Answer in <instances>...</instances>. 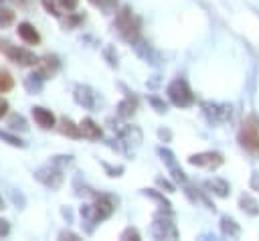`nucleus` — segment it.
<instances>
[{
  "instance_id": "1",
  "label": "nucleus",
  "mask_w": 259,
  "mask_h": 241,
  "mask_svg": "<svg viewBox=\"0 0 259 241\" xmlns=\"http://www.w3.org/2000/svg\"><path fill=\"white\" fill-rule=\"evenodd\" d=\"M115 30L119 32L121 38H125L127 43H134L140 38V20L134 16L130 6H121L115 12V22H113Z\"/></svg>"
},
{
  "instance_id": "2",
  "label": "nucleus",
  "mask_w": 259,
  "mask_h": 241,
  "mask_svg": "<svg viewBox=\"0 0 259 241\" xmlns=\"http://www.w3.org/2000/svg\"><path fill=\"white\" fill-rule=\"evenodd\" d=\"M0 51H2L12 63H16V65H20V67H32V65L38 63V57H36L32 51H28V49H24V47H18V45H10L8 41H0Z\"/></svg>"
},
{
  "instance_id": "3",
  "label": "nucleus",
  "mask_w": 259,
  "mask_h": 241,
  "mask_svg": "<svg viewBox=\"0 0 259 241\" xmlns=\"http://www.w3.org/2000/svg\"><path fill=\"white\" fill-rule=\"evenodd\" d=\"M168 99L176 105V107H190L194 103V93L190 91L188 83L184 79H174L168 87H166Z\"/></svg>"
},
{
  "instance_id": "4",
  "label": "nucleus",
  "mask_w": 259,
  "mask_h": 241,
  "mask_svg": "<svg viewBox=\"0 0 259 241\" xmlns=\"http://www.w3.org/2000/svg\"><path fill=\"white\" fill-rule=\"evenodd\" d=\"M34 178H36L42 186H47V188H51V190L61 188V184H63V180H65L63 168H59V166H55V164H47V166H40L38 170H34Z\"/></svg>"
},
{
  "instance_id": "5",
  "label": "nucleus",
  "mask_w": 259,
  "mask_h": 241,
  "mask_svg": "<svg viewBox=\"0 0 259 241\" xmlns=\"http://www.w3.org/2000/svg\"><path fill=\"white\" fill-rule=\"evenodd\" d=\"M152 235L156 239H176L178 231H176V225L172 223V217L158 213L154 217V223H152Z\"/></svg>"
},
{
  "instance_id": "6",
  "label": "nucleus",
  "mask_w": 259,
  "mask_h": 241,
  "mask_svg": "<svg viewBox=\"0 0 259 241\" xmlns=\"http://www.w3.org/2000/svg\"><path fill=\"white\" fill-rule=\"evenodd\" d=\"M239 142L247 152L259 154V126H253L251 122L243 124V128L239 130Z\"/></svg>"
},
{
  "instance_id": "7",
  "label": "nucleus",
  "mask_w": 259,
  "mask_h": 241,
  "mask_svg": "<svg viewBox=\"0 0 259 241\" xmlns=\"http://www.w3.org/2000/svg\"><path fill=\"white\" fill-rule=\"evenodd\" d=\"M91 211H93L95 223L105 221V219L111 217V213L115 211V200H113L109 194H99V196L95 198V203L91 205Z\"/></svg>"
},
{
  "instance_id": "8",
  "label": "nucleus",
  "mask_w": 259,
  "mask_h": 241,
  "mask_svg": "<svg viewBox=\"0 0 259 241\" xmlns=\"http://www.w3.org/2000/svg\"><path fill=\"white\" fill-rule=\"evenodd\" d=\"M188 162L192 166H200V168L212 170V168H219L223 164V156L219 152H200V154H192L188 158Z\"/></svg>"
},
{
  "instance_id": "9",
  "label": "nucleus",
  "mask_w": 259,
  "mask_h": 241,
  "mask_svg": "<svg viewBox=\"0 0 259 241\" xmlns=\"http://www.w3.org/2000/svg\"><path fill=\"white\" fill-rule=\"evenodd\" d=\"M36 67H38L36 71H38L45 79H51V77L57 75V71L61 69V61H59L57 55H42V57L38 59Z\"/></svg>"
},
{
  "instance_id": "10",
  "label": "nucleus",
  "mask_w": 259,
  "mask_h": 241,
  "mask_svg": "<svg viewBox=\"0 0 259 241\" xmlns=\"http://www.w3.org/2000/svg\"><path fill=\"white\" fill-rule=\"evenodd\" d=\"M73 97H75V101H77L79 105H83L85 109H93V107H95V93H93V89L87 87V85H77V87L73 89Z\"/></svg>"
},
{
  "instance_id": "11",
  "label": "nucleus",
  "mask_w": 259,
  "mask_h": 241,
  "mask_svg": "<svg viewBox=\"0 0 259 241\" xmlns=\"http://www.w3.org/2000/svg\"><path fill=\"white\" fill-rule=\"evenodd\" d=\"M32 119H34V122H36V126H40L42 130H49V128H53V126L57 124L55 113H53L51 109L40 107V105L32 107Z\"/></svg>"
},
{
  "instance_id": "12",
  "label": "nucleus",
  "mask_w": 259,
  "mask_h": 241,
  "mask_svg": "<svg viewBox=\"0 0 259 241\" xmlns=\"http://www.w3.org/2000/svg\"><path fill=\"white\" fill-rule=\"evenodd\" d=\"M16 32H18V36H20L26 45H38V43H40V34H38V30H36L30 22H26V20L18 22Z\"/></svg>"
},
{
  "instance_id": "13",
  "label": "nucleus",
  "mask_w": 259,
  "mask_h": 241,
  "mask_svg": "<svg viewBox=\"0 0 259 241\" xmlns=\"http://www.w3.org/2000/svg\"><path fill=\"white\" fill-rule=\"evenodd\" d=\"M79 128H81V136L87 138V140H99L101 138V128L91 117H83Z\"/></svg>"
},
{
  "instance_id": "14",
  "label": "nucleus",
  "mask_w": 259,
  "mask_h": 241,
  "mask_svg": "<svg viewBox=\"0 0 259 241\" xmlns=\"http://www.w3.org/2000/svg\"><path fill=\"white\" fill-rule=\"evenodd\" d=\"M42 85H45V77H42L38 71L28 73V75L24 77V89H26L28 93H32V95L40 93V91H42Z\"/></svg>"
},
{
  "instance_id": "15",
  "label": "nucleus",
  "mask_w": 259,
  "mask_h": 241,
  "mask_svg": "<svg viewBox=\"0 0 259 241\" xmlns=\"http://www.w3.org/2000/svg\"><path fill=\"white\" fill-rule=\"evenodd\" d=\"M136 107H138V101H136V97H125V99H121L119 103H117V115L119 117H132L134 113H136Z\"/></svg>"
},
{
  "instance_id": "16",
  "label": "nucleus",
  "mask_w": 259,
  "mask_h": 241,
  "mask_svg": "<svg viewBox=\"0 0 259 241\" xmlns=\"http://www.w3.org/2000/svg\"><path fill=\"white\" fill-rule=\"evenodd\" d=\"M59 130H61V134H65V136H69V138H83V136H81V128H79L73 119H69V117H61Z\"/></svg>"
},
{
  "instance_id": "17",
  "label": "nucleus",
  "mask_w": 259,
  "mask_h": 241,
  "mask_svg": "<svg viewBox=\"0 0 259 241\" xmlns=\"http://www.w3.org/2000/svg\"><path fill=\"white\" fill-rule=\"evenodd\" d=\"M204 186H206L210 192H214L217 196H227V194H229V190H231L229 182H227V180H223V178H212V180H206V182H204Z\"/></svg>"
},
{
  "instance_id": "18",
  "label": "nucleus",
  "mask_w": 259,
  "mask_h": 241,
  "mask_svg": "<svg viewBox=\"0 0 259 241\" xmlns=\"http://www.w3.org/2000/svg\"><path fill=\"white\" fill-rule=\"evenodd\" d=\"M221 231H223V235H227V237H239V233H241V227L237 225V221L235 219H231V217H221Z\"/></svg>"
},
{
  "instance_id": "19",
  "label": "nucleus",
  "mask_w": 259,
  "mask_h": 241,
  "mask_svg": "<svg viewBox=\"0 0 259 241\" xmlns=\"http://www.w3.org/2000/svg\"><path fill=\"white\" fill-rule=\"evenodd\" d=\"M239 205H241L243 213H247V215H251V217H257V215H259V203H257L251 194H243V196L239 198Z\"/></svg>"
},
{
  "instance_id": "20",
  "label": "nucleus",
  "mask_w": 259,
  "mask_h": 241,
  "mask_svg": "<svg viewBox=\"0 0 259 241\" xmlns=\"http://www.w3.org/2000/svg\"><path fill=\"white\" fill-rule=\"evenodd\" d=\"M121 140L125 142V144H140L142 142V132L136 128V126H127L123 132H121Z\"/></svg>"
},
{
  "instance_id": "21",
  "label": "nucleus",
  "mask_w": 259,
  "mask_h": 241,
  "mask_svg": "<svg viewBox=\"0 0 259 241\" xmlns=\"http://www.w3.org/2000/svg\"><path fill=\"white\" fill-rule=\"evenodd\" d=\"M8 126H10V130H18V132H26L28 130V124H26V119H24V115H20V113H10L8 115Z\"/></svg>"
},
{
  "instance_id": "22",
  "label": "nucleus",
  "mask_w": 259,
  "mask_h": 241,
  "mask_svg": "<svg viewBox=\"0 0 259 241\" xmlns=\"http://www.w3.org/2000/svg\"><path fill=\"white\" fill-rule=\"evenodd\" d=\"M0 140L6 142V144H10V146H14V148H26V142L22 138H18L16 134H10L6 130H0Z\"/></svg>"
},
{
  "instance_id": "23",
  "label": "nucleus",
  "mask_w": 259,
  "mask_h": 241,
  "mask_svg": "<svg viewBox=\"0 0 259 241\" xmlns=\"http://www.w3.org/2000/svg\"><path fill=\"white\" fill-rule=\"evenodd\" d=\"M158 154H160V158H162V162L168 166V170L170 168H176L178 166V162H176V158H174V154L168 150V148H158Z\"/></svg>"
},
{
  "instance_id": "24",
  "label": "nucleus",
  "mask_w": 259,
  "mask_h": 241,
  "mask_svg": "<svg viewBox=\"0 0 259 241\" xmlns=\"http://www.w3.org/2000/svg\"><path fill=\"white\" fill-rule=\"evenodd\" d=\"M12 87H14V79L10 77V73H6V71L0 69V93L10 91Z\"/></svg>"
},
{
  "instance_id": "25",
  "label": "nucleus",
  "mask_w": 259,
  "mask_h": 241,
  "mask_svg": "<svg viewBox=\"0 0 259 241\" xmlns=\"http://www.w3.org/2000/svg\"><path fill=\"white\" fill-rule=\"evenodd\" d=\"M14 22V12L10 8H0V28H6Z\"/></svg>"
},
{
  "instance_id": "26",
  "label": "nucleus",
  "mask_w": 259,
  "mask_h": 241,
  "mask_svg": "<svg viewBox=\"0 0 259 241\" xmlns=\"http://www.w3.org/2000/svg\"><path fill=\"white\" fill-rule=\"evenodd\" d=\"M51 164H55V166H59V168H67L69 164H73V156H63V154L53 156V158H51Z\"/></svg>"
},
{
  "instance_id": "27",
  "label": "nucleus",
  "mask_w": 259,
  "mask_h": 241,
  "mask_svg": "<svg viewBox=\"0 0 259 241\" xmlns=\"http://www.w3.org/2000/svg\"><path fill=\"white\" fill-rule=\"evenodd\" d=\"M148 103L158 111V113H166V109H168V105L162 101V99H158V97H154V95H150L148 97Z\"/></svg>"
},
{
  "instance_id": "28",
  "label": "nucleus",
  "mask_w": 259,
  "mask_h": 241,
  "mask_svg": "<svg viewBox=\"0 0 259 241\" xmlns=\"http://www.w3.org/2000/svg\"><path fill=\"white\" fill-rule=\"evenodd\" d=\"M103 57L107 59V63H109L111 67H117V53H115L113 47H105V49H103Z\"/></svg>"
},
{
  "instance_id": "29",
  "label": "nucleus",
  "mask_w": 259,
  "mask_h": 241,
  "mask_svg": "<svg viewBox=\"0 0 259 241\" xmlns=\"http://www.w3.org/2000/svg\"><path fill=\"white\" fill-rule=\"evenodd\" d=\"M119 239H134V241H140L142 237H140V231H138L136 227H127V229H123V231H121Z\"/></svg>"
},
{
  "instance_id": "30",
  "label": "nucleus",
  "mask_w": 259,
  "mask_h": 241,
  "mask_svg": "<svg viewBox=\"0 0 259 241\" xmlns=\"http://www.w3.org/2000/svg\"><path fill=\"white\" fill-rule=\"evenodd\" d=\"M81 20H83V18H81L79 14L69 12V16H67V18H63V24H65V28H75V26H77Z\"/></svg>"
},
{
  "instance_id": "31",
  "label": "nucleus",
  "mask_w": 259,
  "mask_h": 241,
  "mask_svg": "<svg viewBox=\"0 0 259 241\" xmlns=\"http://www.w3.org/2000/svg\"><path fill=\"white\" fill-rule=\"evenodd\" d=\"M40 4H42V8L49 12V14H53V16H59V8H57V0H40Z\"/></svg>"
},
{
  "instance_id": "32",
  "label": "nucleus",
  "mask_w": 259,
  "mask_h": 241,
  "mask_svg": "<svg viewBox=\"0 0 259 241\" xmlns=\"http://www.w3.org/2000/svg\"><path fill=\"white\" fill-rule=\"evenodd\" d=\"M170 174H172V180L174 182H186V174H184V170L180 168V166H176V168H170Z\"/></svg>"
},
{
  "instance_id": "33",
  "label": "nucleus",
  "mask_w": 259,
  "mask_h": 241,
  "mask_svg": "<svg viewBox=\"0 0 259 241\" xmlns=\"http://www.w3.org/2000/svg\"><path fill=\"white\" fill-rule=\"evenodd\" d=\"M144 192H146L148 196H152V198H156V200H160L164 209H170V203H168V200H166V198H164V196H162L160 192H156V190H150V188H148V190H144Z\"/></svg>"
},
{
  "instance_id": "34",
  "label": "nucleus",
  "mask_w": 259,
  "mask_h": 241,
  "mask_svg": "<svg viewBox=\"0 0 259 241\" xmlns=\"http://www.w3.org/2000/svg\"><path fill=\"white\" fill-rule=\"evenodd\" d=\"M59 2V6L63 8V10H67V12H73L75 8H77V4H79V0H57Z\"/></svg>"
},
{
  "instance_id": "35",
  "label": "nucleus",
  "mask_w": 259,
  "mask_h": 241,
  "mask_svg": "<svg viewBox=\"0 0 259 241\" xmlns=\"http://www.w3.org/2000/svg\"><path fill=\"white\" fill-rule=\"evenodd\" d=\"M156 184H158L162 190H166V192H174V184H172V182H168L166 178H158V180H156Z\"/></svg>"
},
{
  "instance_id": "36",
  "label": "nucleus",
  "mask_w": 259,
  "mask_h": 241,
  "mask_svg": "<svg viewBox=\"0 0 259 241\" xmlns=\"http://www.w3.org/2000/svg\"><path fill=\"white\" fill-rule=\"evenodd\" d=\"M8 233H10V223L0 217V239L2 237H8Z\"/></svg>"
},
{
  "instance_id": "37",
  "label": "nucleus",
  "mask_w": 259,
  "mask_h": 241,
  "mask_svg": "<svg viewBox=\"0 0 259 241\" xmlns=\"http://www.w3.org/2000/svg\"><path fill=\"white\" fill-rule=\"evenodd\" d=\"M105 12H111V10H115V6H117V0H101V4H99Z\"/></svg>"
},
{
  "instance_id": "38",
  "label": "nucleus",
  "mask_w": 259,
  "mask_h": 241,
  "mask_svg": "<svg viewBox=\"0 0 259 241\" xmlns=\"http://www.w3.org/2000/svg\"><path fill=\"white\" fill-rule=\"evenodd\" d=\"M59 239H71V241H79L81 237H79L77 233H73V231H61V233H59Z\"/></svg>"
},
{
  "instance_id": "39",
  "label": "nucleus",
  "mask_w": 259,
  "mask_h": 241,
  "mask_svg": "<svg viewBox=\"0 0 259 241\" xmlns=\"http://www.w3.org/2000/svg\"><path fill=\"white\" fill-rule=\"evenodd\" d=\"M103 168L109 172V176H119V174L123 172V166H115V168H111L109 164H103Z\"/></svg>"
},
{
  "instance_id": "40",
  "label": "nucleus",
  "mask_w": 259,
  "mask_h": 241,
  "mask_svg": "<svg viewBox=\"0 0 259 241\" xmlns=\"http://www.w3.org/2000/svg\"><path fill=\"white\" fill-rule=\"evenodd\" d=\"M6 113H8V101H6L4 97H0V119H2Z\"/></svg>"
},
{
  "instance_id": "41",
  "label": "nucleus",
  "mask_w": 259,
  "mask_h": 241,
  "mask_svg": "<svg viewBox=\"0 0 259 241\" xmlns=\"http://www.w3.org/2000/svg\"><path fill=\"white\" fill-rule=\"evenodd\" d=\"M251 188L259 190V172H253L251 174Z\"/></svg>"
},
{
  "instance_id": "42",
  "label": "nucleus",
  "mask_w": 259,
  "mask_h": 241,
  "mask_svg": "<svg viewBox=\"0 0 259 241\" xmlns=\"http://www.w3.org/2000/svg\"><path fill=\"white\" fill-rule=\"evenodd\" d=\"M158 136H160V140H164V142H168V140H170V132H168V130H160V132H158Z\"/></svg>"
},
{
  "instance_id": "43",
  "label": "nucleus",
  "mask_w": 259,
  "mask_h": 241,
  "mask_svg": "<svg viewBox=\"0 0 259 241\" xmlns=\"http://www.w3.org/2000/svg\"><path fill=\"white\" fill-rule=\"evenodd\" d=\"M63 215L67 217V221H71V219H73V215H71V211H69V207H67V209L63 207Z\"/></svg>"
},
{
  "instance_id": "44",
  "label": "nucleus",
  "mask_w": 259,
  "mask_h": 241,
  "mask_svg": "<svg viewBox=\"0 0 259 241\" xmlns=\"http://www.w3.org/2000/svg\"><path fill=\"white\" fill-rule=\"evenodd\" d=\"M89 2H91V4H95V6H99V4H101V0H89Z\"/></svg>"
},
{
  "instance_id": "45",
  "label": "nucleus",
  "mask_w": 259,
  "mask_h": 241,
  "mask_svg": "<svg viewBox=\"0 0 259 241\" xmlns=\"http://www.w3.org/2000/svg\"><path fill=\"white\" fill-rule=\"evenodd\" d=\"M0 209H4V200H2V196H0Z\"/></svg>"
},
{
  "instance_id": "46",
  "label": "nucleus",
  "mask_w": 259,
  "mask_h": 241,
  "mask_svg": "<svg viewBox=\"0 0 259 241\" xmlns=\"http://www.w3.org/2000/svg\"><path fill=\"white\" fill-rule=\"evenodd\" d=\"M2 2H4V0H0V4H2Z\"/></svg>"
}]
</instances>
